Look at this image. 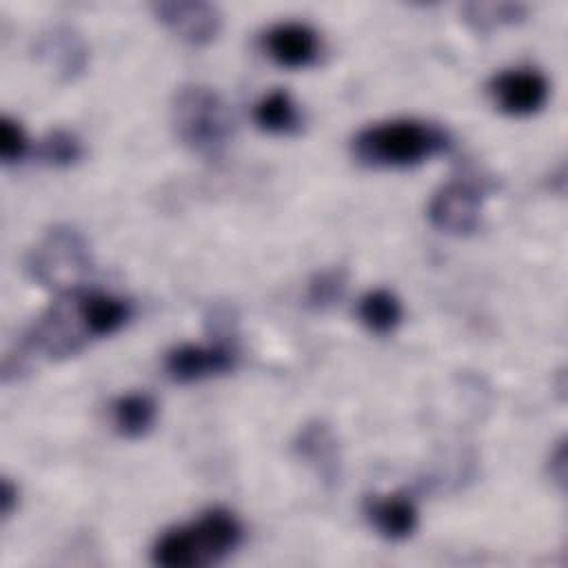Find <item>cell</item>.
I'll list each match as a JSON object with an SVG mask.
<instances>
[{
	"mask_svg": "<svg viewBox=\"0 0 568 568\" xmlns=\"http://www.w3.org/2000/svg\"><path fill=\"white\" fill-rule=\"evenodd\" d=\"M548 473H550V477L559 484V486H564V477H566V444H564V439H559L557 442V446H555V450L550 453V457H548Z\"/></svg>",
	"mask_w": 568,
	"mask_h": 568,
	"instance_id": "obj_22",
	"label": "cell"
},
{
	"mask_svg": "<svg viewBox=\"0 0 568 568\" xmlns=\"http://www.w3.org/2000/svg\"><path fill=\"white\" fill-rule=\"evenodd\" d=\"M253 120L262 131L268 133H295L302 124L300 109L288 91L273 89L264 93L253 106Z\"/></svg>",
	"mask_w": 568,
	"mask_h": 568,
	"instance_id": "obj_15",
	"label": "cell"
},
{
	"mask_svg": "<svg viewBox=\"0 0 568 568\" xmlns=\"http://www.w3.org/2000/svg\"><path fill=\"white\" fill-rule=\"evenodd\" d=\"M364 515L371 526L390 541H402L417 528V508L404 493L366 497Z\"/></svg>",
	"mask_w": 568,
	"mask_h": 568,
	"instance_id": "obj_13",
	"label": "cell"
},
{
	"mask_svg": "<svg viewBox=\"0 0 568 568\" xmlns=\"http://www.w3.org/2000/svg\"><path fill=\"white\" fill-rule=\"evenodd\" d=\"M18 501H20L18 486L9 477H2V484H0V513H2V519H9L13 515V510L18 508Z\"/></svg>",
	"mask_w": 568,
	"mask_h": 568,
	"instance_id": "obj_21",
	"label": "cell"
},
{
	"mask_svg": "<svg viewBox=\"0 0 568 568\" xmlns=\"http://www.w3.org/2000/svg\"><path fill=\"white\" fill-rule=\"evenodd\" d=\"M171 124L178 140L206 160L224 155L233 138V115L224 98L197 82L182 84L171 100Z\"/></svg>",
	"mask_w": 568,
	"mask_h": 568,
	"instance_id": "obj_4",
	"label": "cell"
},
{
	"mask_svg": "<svg viewBox=\"0 0 568 568\" xmlns=\"http://www.w3.org/2000/svg\"><path fill=\"white\" fill-rule=\"evenodd\" d=\"M244 528L226 508H211L197 519L164 530L151 559L160 568H206L226 559L242 544Z\"/></svg>",
	"mask_w": 568,
	"mask_h": 568,
	"instance_id": "obj_2",
	"label": "cell"
},
{
	"mask_svg": "<svg viewBox=\"0 0 568 568\" xmlns=\"http://www.w3.org/2000/svg\"><path fill=\"white\" fill-rule=\"evenodd\" d=\"M29 140L24 135V129L20 122H16L9 115H2L0 120V158L4 164H13L27 155Z\"/></svg>",
	"mask_w": 568,
	"mask_h": 568,
	"instance_id": "obj_20",
	"label": "cell"
},
{
	"mask_svg": "<svg viewBox=\"0 0 568 568\" xmlns=\"http://www.w3.org/2000/svg\"><path fill=\"white\" fill-rule=\"evenodd\" d=\"M155 20L178 40L191 47L211 44L222 29V13L202 0H162L151 4Z\"/></svg>",
	"mask_w": 568,
	"mask_h": 568,
	"instance_id": "obj_7",
	"label": "cell"
},
{
	"mask_svg": "<svg viewBox=\"0 0 568 568\" xmlns=\"http://www.w3.org/2000/svg\"><path fill=\"white\" fill-rule=\"evenodd\" d=\"M155 417V399L146 393H124L111 404L113 428L126 439L144 437L153 428Z\"/></svg>",
	"mask_w": 568,
	"mask_h": 568,
	"instance_id": "obj_14",
	"label": "cell"
},
{
	"mask_svg": "<svg viewBox=\"0 0 568 568\" xmlns=\"http://www.w3.org/2000/svg\"><path fill=\"white\" fill-rule=\"evenodd\" d=\"M448 146V131H444L439 124L415 118L364 126L351 142L353 158L371 169L415 166L444 153Z\"/></svg>",
	"mask_w": 568,
	"mask_h": 568,
	"instance_id": "obj_3",
	"label": "cell"
},
{
	"mask_svg": "<svg viewBox=\"0 0 568 568\" xmlns=\"http://www.w3.org/2000/svg\"><path fill=\"white\" fill-rule=\"evenodd\" d=\"M344 291H346V271L344 268L320 271L311 277V282L306 286V304L315 311H326L337 300H342Z\"/></svg>",
	"mask_w": 568,
	"mask_h": 568,
	"instance_id": "obj_19",
	"label": "cell"
},
{
	"mask_svg": "<svg viewBox=\"0 0 568 568\" xmlns=\"http://www.w3.org/2000/svg\"><path fill=\"white\" fill-rule=\"evenodd\" d=\"M266 55L284 69H304L320 58V36L306 22H277L262 36Z\"/></svg>",
	"mask_w": 568,
	"mask_h": 568,
	"instance_id": "obj_11",
	"label": "cell"
},
{
	"mask_svg": "<svg viewBox=\"0 0 568 568\" xmlns=\"http://www.w3.org/2000/svg\"><path fill=\"white\" fill-rule=\"evenodd\" d=\"M24 271L36 284L58 295L82 288L93 271L89 242L75 226L55 224L29 248Z\"/></svg>",
	"mask_w": 568,
	"mask_h": 568,
	"instance_id": "obj_5",
	"label": "cell"
},
{
	"mask_svg": "<svg viewBox=\"0 0 568 568\" xmlns=\"http://www.w3.org/2000/svg\"><path fill=\"white\" fill-rule=\"evenodd\" d=\"M430 224L448 235H470L481 222V191L466 180L442 184L428 202Z\"/></svg>",
	"mask_w": 568,
	"mask_h": 568,
	"instance_id": "obj_6",
	"label": "cell"
},
{
	"mask_svg": "<svg viewBox=\"0 0 568 568\" xmlns=\"http://www.w3.org/2000/svg\"><path fill=\"white\" fill-rule=\"evenodd\" d=\"M33 53L58 82H73L87 71L89 64V47L84 38L69 24H55L40 33Z\"/></svg>",
	"mask_w": 568,
	"mask_h": 568,
	"instance_id": "obj_10",
	"label": "cell"
},
{
	"mask_svg": "<svg viewBox=\"0 0 568 568\" xmlns=\"http://www.w3.org/2000/svg\"><path fill=\"white\" fill-rule=\"evenodd\" d=\"M84 149L82 142L75 133L67 131V129H53L44 135L42 144H40V158L58 169L71 166L82 158Z\"/></svg>",
	"mask_w": 568,
	"mask_h": 568,
	"instance_id": "obj_18",
	"label": "cell"
},
{
	"mask_svg": "<svg viewBox=\"0 0 568 568\" xmlns=\"http://www.w3.org/2000/svg\"><path fill=\"white\" fill-rule=\"evenodd\" d=\"M237 353L226 342L215 344H180L164 357V371L173 382L189 384L233 371Z\"/></svg>",
	"mask_w": 568,
	"mask_h": 568,
	"instance_id": "obj_9",
	"label": "cell"
},
{
	"mask_svg": "<svg viewBox=\"0 0 568 568\" xmlns=\"http://www.w3.org/2000/svg\"><path fill=\"white\" fill-rule=\"evenodd\" d=\"M133 315V304L106 291L75 288L58 295L20 335L2 362V379L20 377L33 359H67L89 342L118 333Z\"/></svg>",
	"mask_w": 568,
	"mask_h": 568,
	"instance_id": "obj_1",
	"label": "cell"
},
{
	"mask_svg": "<svg viewBox=\"0 0 568 568\" xmlns=\"http://www.w3.org/2000/svg\"><path fill=\"white\" fill-rule=\"evenodd\" d=\"M488 93L499 111L508 115H532L548 102V80L530 67H515L495 73L488 82Z\"/></svg>",
	"mask_w": 568,
	"mask_h": 568,
	"instance_id": "obj_8",
	"label": "cell"
},
{
	"mask_svg": "<svg viewBox=\"0 0 568 568\" xmlns=\"http://www.w3.org/2000/svg\"><path fill=\"white\" fill-rule=\"evenodd\" d=\"M357 317L371 333L388 335L399 326L404 308L397 295L388 288H373L362 295L357 304Z\"/></svg>",
	"mask_w": 568,
	"mask_h": 568,
	"instance_id": "obj_16",
	"label": "cell"
},
{
	"mask_svg": "<svg viewBox=\"0 0 568 568\" xmlns=\"http://www.w3.org/2000/svg\"><path fill=\"white\" fill-rule=\"evenodd\" d=\"M462 13L468 27L488 33L495 27L515 24L524 20L526 7L519 2H468L462 7Z\"/></svg>",
	"mask_w": 568,
	"mask_h": 568,
	"instance_id": "obj_17",
	"label": "cell"
},
{
	"mask_svg": "<svg viewBox=\"0 0 568 568\" xmlns=\"http://www.w3.org/2000/svg\"><path fill=\"white\" fill-rule=\"evenodd\" d=\"M293 453L302 462H306L326 486L339 484V477H342L339 442L326 422L322 419L306 422L293 439Z\"/></svg>",
	"mask_w": 568,
	"mask_h": 568,
	"instance_id": "obj_12",
	"label": "cell"
}]
</instances>
